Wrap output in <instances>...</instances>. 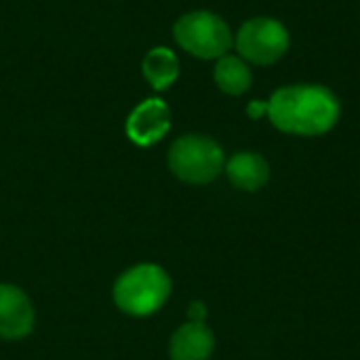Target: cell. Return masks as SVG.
Instances as JSON below:
<instances>
[{
    "mask_svg": "<svg viewBox=\"0 0 360 360\" xmlns=\"http://www.w3.org/2000/svg\"><path fill=\"white\" fill-rule=\"evenodd\" d=\"M340 101L335 95L316 84L285 86L272 93L268 116L272 124L291 135H323L340 120Z\"/></svg>",
    "mask_w": 360,
    "mask_h": 360,
    "instance_id": "cell-1",
    "label": "cell"
},
{
    "mask_svg": "<svg viewBox=\"0 0 360 360\" xmlns=\"http://www.w3.org/2000/svg\"><path fill=\"white\" fill-rule=\"evenodd\" d=\"M171 295L169 274L154 264H139L127 270L114 285L116 306L131 316H150Z\"/></svg>",
    "mask_w": 360,
    "mask_h": 360,
    "instance_id": "cell-2",
    "label": "cell"
},
{
    "mask_svg": "<svg viewBox=\"0 0 360 360\" xmlns=\"http://www.w3.org/2000/svg\"><path fill=\"white\" fill-rule=\"evenodd\" d=\"M169 167L188 184H209L226 167L224 150L207 135H184L169 150Z\"/></svg>",
    "mask_w": 360,
    "mask_h": 360,
    "instance_id": "cell-3",
    "label": "cell"
},
{
    "mask_svg": "<svg viewBox=\"0 0 360 360\" xmlns=\"http://www.w3.org/2000/svg\"><path fill=\"white\" fill-rule=\"evenodd\" d=\"M173 34L181 49L200 59L224 57L232 46V32L228 23L209 11H194L179 17Z\"/></svg>",
    "mask_w": 360,
    "mask_h": 360,
    "instance_id": "cell-4",
    "label": "cell"
},
{
    "mask_svg": "<svg viewBox=\"0 0 360 360\" xmlns=\"http://www.w3.org/2000/svg\"><path fill=\"white\" fill-rule=\"evenodd\" d=\"M289 32L287 27L270 17H255L243 23L236 34L238 53L257 65H270L278 61L289 49Z\"/></svg>",
    "mask_w": 360,
    "mask_h": 360,
    "instance_id": "cell-5",
    "label": "cell"
},
{
    "mask_svg": "<svg viewBox=\"0 0 360 360\" xmlns=\"http://www.w3.org/2000/svg\"><path fill=\"white\" fill-rule=\"evenodd\" d=\"M169 129L171 112L162 99H146L131 112L127 120V135L137 146H152L160 141Z\"/></svg>",
    "mask_w": 360,
    "mask_h": 360,
    "instance_id": "cell-6",
    "label": "cell"
},
{
    "mask_svg": "<svg viewBox=\"0 0 360 360\" xmlns=\"http://www.w3.org/2000/svg\"><path fill=\"white\" fill-rule=\"evenodd\" d=\"M34 327V306L30 297L13 285H0V338L21 340Z\"/></svg>",
    "mask_w": 360,
    "mask_h": 360,
    "instance_id": "cell-7",
    "label": "cell"
},
{
    "mask_svg": "<svg viewBox=\"0 0 360 360\" xmlns=\"http://www.w3.org/2000/svg\"><path fill=\"white\" fill-rule=\"evenodd\" d=\"M215 348L213 331L205 323H188L179 327L171 340L173 360H207Z\"/></svg>",
    "mask_w": 360,
    "mask_h": 360,
    "instance_id": "cell-8",
    "label": "cell"
},
{
    "mask_svg": "<svg viewBox=\"0 0 360 360\" xmlns=\"http://www.w3.org/2000/svg\"><path fill=\"white\" fill-rule=\"evenodd\" d=\"M226 171L230 181L245 192H255L264 188L270 177V167L266 158L253 152H240L232 156L226 165Z\"/></svg>",
    "mask_w": 360,
    "mask_h": 360,
    "instance_id": "cell-9",
    "label": "cell"
},
{
    "mask_svg": "<svg viewBox=\"0 0 360 360\" xmlns=\"http://www.w3.org/2000/svg\"><path fill=\"white\" fill-rule=\"evenodd\" d=\"M143 76L156 91L169 89L179 76V61L175 53L165 46L152 49L143 59Z\"/></svg>",
    "mask_w": 360,
    "mask_h": 360,
    "instance_id": "cell-10",
    "label": "cell"
},
{
    "mask_svg": "<svg viewBox=\"0 0 360 360\" xmlns=\"http://www.w3.org/2000/svg\"><path fill=\"white\" fill-rule=\"evenodd\" d=\"M215 82L228 95H243L251 86V70L243 59L224 55L215 65Z\"/></svg>",
    "mask_w": 360,
    "mask_h": 360,
    "instance_id": "cell-11",
    "label": "cell"
},
{
    "mask_svg": "<svg viewBox=\"0 0 360 360\" xmlns=\"http://www.w3.org/2000/svg\"><path fill=\"white\" fill-rule=\"evenodd\" d=\"M205 316H207L205 304H202V302H194V304L190 306V319H192V323H202Z\"/></svg>",
    "mask_w": 360,
    "mask_h": 360,
    "instance_id": "cell-12",
    "label": "cell"
},
{
    "mask_svg": "<svg viewBox=\"0 0 360 360\" xmlns=\"http://www.w3.org/2000/svg\"><path fill=\"white\" fill-rule=\"evenodd\" d=\"M247 112H249V116H251V118H259V116L268 114V103H262V101H251Z\"/></svg>",
    "mask_w": 360,
    "mask_h": 360,
    "instance_id": "cell-13",
    "label": "cell"
}]
</instances>
